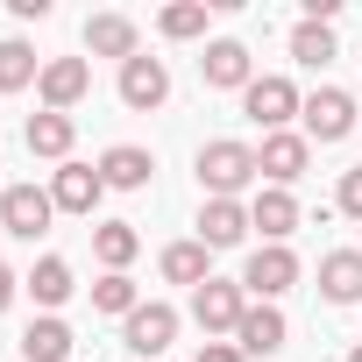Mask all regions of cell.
Listing matches in <instances>:
<instances>
[{"label": "cell", "mask_w": 362, "mask_h": 362, "mask_svg": "<svg viewBox=\"0 0 362 362\" xmlns=\"http://www.w3.org/2000/svg\"><path fill=\"white\" fill-rule=\"evenodd\" d=\"M298 221H305V214H298V199H291V192H277V185L249 199V228H263V242H284Z\"/></svg>", "instance_id": "obj_20"}, {"label": "cell", "mask_w": 362, "mask_h": 362, "mask_svg": "<svg viewBox=\"0 0 362 362\" xmlns=\"http://www.w3.org/2000/svg\"><path fill=\"white\" fill-rule=\"evenodd\" d=\"M50 199H57V214H93V206L107 199V177H100V163H57V177H50Z\"/></svg>", "instance_id": "obj_12"}, {"label": "cell", "mask_w": 362, "mask_h": 362, "mask_svg": "<svg viewBox=\"0 0 362 362\" xmlns=\"http://www.w3.org/2000/svg\"><path fill=\"white\" fill-rule=\"evenodd\" d=\"M71 142H78V121L71 114H29V156L71 163Z\"/></svg>", "instance_id": "obj_19"}, {"label": "cell", "mask_w": 362, "mask_h": 362, "mask_svg": "<svg viewBox=\"0 0 362 362\" xmlns=\"http://www.w3.org/2000/svg\"><path fill=\"white\" fill-rule=\"evenodd\" d=\"M86 93H93V64H86V57H50V64H43V78H36L43 114H71Z\"/></svg>", "instance_id": "obj_6"}, {"label": "cell", "mask_w": 362, "mask_h": 362, "mask_svg": "<svg viewBox=\"0 0 362 362\" xmlns=\"http://www.w3.org/2000/svg\"><path fill=\"white\" fill-rule=\"evenodd\" d=\"M163 100H170L163 57H128V64H121V107H128V114H156Z\"/></svg>", "instance_id": "obj_11"}, {"label": "cell", "mask_w": 362, "mask_h": 362, "mask_svg": "<svg viewBox=\"0 0 362 362\" xmlns=\"http://www.w3.org/2000/svg\"><path fill=\"white\" fill-rule=\"evenodd\" d=\"M36 78H43L36 50H29L22 36H8V43H0V93H22V86H36Z\"/></svg>", "instance_id": "obj_24"}, {"label": "cell", "mask_w": 362, "mask_h": 362, "mask_svg": "<svg viewBox=\"0 0 362 362\" xmlns=\"http://www.w3.org/2000/svg\"><path fill=\"white\" fill-rule=\"evenodd\" d=\"M291 57L320 71V64L334 57V29H327V22H298V29H291Z\"/></svg>", "instance_id": "obj_26"}, {"label": "cell", "mask_w": 362, "mask_h": 362, "mask_svg": "<svg viewBox=\"0 0 362 362\" xmlns=\"http://www.w3.org/2000/svg\"><path fill=\"white\" fill-rule=\"evenodd\" d=\"M50 221H57V199H50L43 185H8V192H0V228H8L15 242L50 235Z\"/></svg>", "instance_id": "obj_4"}, {"label": "cell", "mask_w": 362, "mask_h": 362, "mask_svg": "<svg viewBox=\"0 0 362 362\" xmlns=\"http://www.w3.org/2000/svg\"><path fill=\"white\" fill-rule=\"evenodd\" d=\"M242 313H249V291H242V277L228 284V277H206L199 291H192V320H199V334L214 341V334H235L242 327Z\"/></svg>", "instance_id": "obj_3"}, {"label": "cell", "mask_w": 362, "mask_h": 362, "mask_svg": "<svg viewBox=\"0 0 362 362\" xmlns=\"http://www.w3.org/2000/svg\"><path fill=\"white\" fill-rule=\"evenodd\" d=\"M93 256H100L114 277H128V263L142 256V235H135V221H100V228H93Z\"/></svg>", "instance_id": "obj_21"}, {"label": "cell", "mask_w": 362, "mask_h": 362, "mask_svg": "<svg viewBox=\"0 0 362 362\" xmlns=\"http://www.w3.org/2000/svg\"><path fill=\"white\" fill-rule=\"evenodd\" d=\"M135 305H142V298H135V284H128V277H114V270H107V277L93 284V313H121V320H128Z\"/></svg>", "instance_id": "obj_27"}, {"label": "cell", "mask_w": 362, "mask_h": 362, "mask_svg": "<svg viewBox=\"0 0 362 362\" xmlns=\"http://www.w3.org/2000/svg\"><path fill=\"white\" fill-rule=\"evenodd\" d=\"M348 362H362V341H355V348H348Z\"/></svg>", "instance_id": "obj_32"}, {"label": "cell", "mask_w": 362, "mask_h": 362, "mask_svg": "<svg viewBox=\"0 0 362 362\" xmlns=\"http://www.w3.org/2000/svg\"><path fill=\"white\" fill-rule=\"evenodd\" d=\"M156 270H163L170 284H192V291H199V284L214 277V249H206V242H170V249L156 256Z\"/></svg>", "instance_id": "obj_22"}, {"label": "cell", "mask_w": 362, "mask_h": 362, "mask_svg": "<svg viewBox=\"0 0 362 362\" xmlns=\"http://www.w3.org/2000/svg\"><path fill=\"white\" fill-rule=\"evenodd\" d=\"M121 341L142 355V362H156L170 341H177V305H163V298H149V305H135L128 320H121Z\"/></svg>", "instance_id": "obj_8"}, {"label": "cell", "mask_w": 362, "mask_h": 362, "mask_svg": "<svg viewBox=\"0 0 362 362\" xmlns=\"http://www.w3.org/2000/svg\"><path fill=\"white\" fill-rule=\"evenodd\" d=\"M86 50L93 57H142V29L128 22V15H86Z\"/></svg>", "instance_id": "obj_14"}, {"label": "cell", "mask_w": 362, "mask_h": 362, "mask_svg": "<svg viewBox=\"0 0 362 362\" xmlns=\"http://www.w3.org/2000/svg\"><path fill=\"white\" fill-rule=\"evenodd\" d=\"M320 298L327 305H362V249H327L320 256Z\"/></svg>", "instance_id": "obj_13"}, {"label": "cell", "mask_w": 362, "mask_h": 362, "mask_svg": "<svg viewBox=\"0 0 362 362\" xmlns=\"http://www.w3.org/2000/svg\"><path fill=\"white\" fill-rule=\"evenodd\" d=\"M284 334H291V327H284V313H277V305H249V313H242V327H235V348H242V355H277V348H284Z\"/></svg>", "instance_id": "obj_17"}, {"label": "cell", "mask_w": 362, "mask_h": 362, "mask_svg": "<svg viewBox=\"0 0 362 362\" xmlns=\"http://www.w3.org/2000/svg\"><path fill=\"white\" fill-rule=\"evenodd\" d=\"M15 291H22V277H15L8 263H0V313H8V305H15Z\"/></svg>", "instance_id": "obj_31"}, {"label": "cell", "mask_w": 362, "mask_h": 362, "mask_svg": "<svg viewBox=\"0 0 362 362\" xmlns=\"http://www.w3.org/2000/svg\"><path fill=\"white\" fill-rule=\"evenodd\" d=\"M199 78H206V86H221V93H249V86H256V57H249V43H235V36L206 43Z\"/></svg>", "instance_id": "obj_10"}, {"label": "cell", "mask_w": 362, "mask_h": 362, "mask_svg": "<svg viewBox=\"0 0 362 362\" xmlns=\"http://www.w3.org/2000/svg\"><path fill=\"white\" fill-rule=\"evenodd\" d=\"M71 348H78V334H71L57 313H43V320L22 327V362H64Z\"/></svg>", "instance_id": "obj_18"}, {"label": "cell", "mask_w": 362, "mask_h": 362, "mask_svg": "<svg viewBox=\"0 0 362 362\" xmlns=\"http://www.w3.org/2000/svg\"><path fill=\"white\" fill-rule=\"evenodd\" d=\"M256 149L249 142H206L199 149V185H206V199H242L249 185H256Z\"/></svg>", "instance_id": "obj_1"}, {"label": "cell", "mask_w": 362, "mask_h": 362, "mask_svg": "<svg viewBox=\"0 0 362 362\" xmlns=\"http://www.w3.org/2000/svg\"><path fill=\"white\" fill-rule=\"evenodd\" d=\"M291 284H298V256H291L284 242H263V249L242 263V291H249L256 305H277Z\"/></svg>", "instance_id": "obj_2"}, {"label": "cell", "mask_w": 362, "mask_h": 362, "mask_svg": "<svg viewBox=\"0 0 362 362\" xmlns=\"http://www.w3.org/2000/svg\"><path fill=\"white\" fill-rule=\"evenodd\" d=\"M156 29H163L170 43H192V36H206V0H177V8H163V15H156Z\"/></svg>", "instance_id": "obj_25"}, {"label": "cell", "mask_w": 362, "mask_h": 362, "mask_svg": "<svg viewBox=\"0 0 362 362\" xmlns=\"http://www.w3.org/2000/svg\"><path fill=\"white\" fill-rule=\"evenodd\" d=\"M242 114H249L263 135H284V121H291V114H305V100H298V86H291V78H256V86L242 93Z\"/></svg>", "instance_id": "obj_7"}, {"label": "cell", "mask_w": 362, "mask_h": 362, "mask_svg": "<svg viewBox=\"0 0 362 362\" xmlns=\"http://www.w3.org/2000/svg\"><path fill=\"white\" fill-rule=\"evenodd\" d=\"M305 163H313V142H305V135H291V128H284V135H263V149H256V170L270 177L277 192H291V185H298Z\"/></svg>", "instance_id": "obj_9"}, {"label": "cell", "mask_w": 362, "mask_h": 362, "mask_svg": "<svg viewBox=\"0 0 362 362\" xmlns=\"http://www.w3.org/2000/svg\"><path fill=\"white\" fill-rule=\"evenodd\" d=\"M242 235H249V206L242 199H206L199 206V242L206 249H235Z\"/></svg>", "instance_id": "obj_16"}, {"label": "cell", "mask_w": 362, "mask_h": 362, "mask_svg": "<svg viewBox=\"0 0 362 362\" xmlns=\"http://www.w3.org/2000/svg\"><path fill=\"white\" fill-rule=\"evenodd\" d=\"M22 291H29L36 305H64V298H71L78 284H71V263H64V256H43V263H36V270L22 277Z\"/></svg>", "instance_id": "obj_23"}, {"label": "cell", "mask_w": 362, "mask_h": 362, "mask_svg": "<svg viewBox=\"0 0 362 362\" xmlns=\"http://www.w3.org/2000/svg\"><path fill=\"white\" fill-rule=\"evenodd\" d=\"M362 128V107L341 93V86H320L313 100H305V142H348Z\"/></svg>", "instance_id": "obj_5"}, {"label": "cell", "mask_w": 362, "mask_h": 362, "mask_svg": "<svg viewBox=\"0 0 362 362\" xmlns=\"http://www.w3.org/2000/svg\"><path fill=\"white\" fill-rule=\"evenodd\" d=\"M0 235H8V228H0Z\"/></svg>", "instance_id": "obj_33"}, {"label": "cell", "mask_w": 362, "mask_h": 362, "mask_svg": "<svg viewBox=\"0 0 362 362\" xmlns=\"http://www.w3.org/2000/svg\"><path fill=\"white\" fill-rule=\"evenodd\" d=\"M100 177H107V192H142L149 177H156V156L135 149V142H114V149L100 156Z\"/></svg>", "instance_id": "obj_15"}, {"label": "cell", "mask_w": 362, "mask_h": 362, "mask_svg": "<svg viewBox=\"0 0 362 362\" xmlns=\"http://www.w3.org/2000/svg\"><path fill=\"white\" fill-rule=\"evenodd\" d=\"M334 206H341L348 221H362V163H355V170H341V185H334Z\"/></svg>", "instance_id": "obj_28"}, {"label": "cell", "mask_w": 362, "mask_h": 362, "mask_svg": "<svg viewBox=\"0 0 362 362\" xmlns=\"http://www.w3.org/2000/svg\"><path fill=\"white\" fill-rule=\"evenodd\" d=\"M199 362H249V355H242L235 341H206V348H199Z\"/></svg>", "instance_id": "obj_29"}, {"label": "cell", "mask_w": 362, "mask_h": 362, "mask_svg": "<svg viewBox=\"0 0 362 362\" xmlns=\"http://www.w3.org/2000/svg\"><path fill=\"white\" fill-rule=\"evenodd\" d=\"M8 15H15V22H43V15H50V0H8Z\"/></svg>", "instance_id": "obj_30"}]
</instances>
